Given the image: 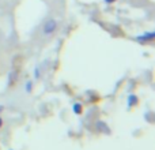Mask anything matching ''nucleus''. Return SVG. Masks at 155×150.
Here are the masks:
<instances>
[{
	"label": "nucleus",
	"mask_w": 155,
	"mask_h": 150,
	"mask_svg": "<svg viewBox=\"0 0 155 150\" xmlns=\"http://www.w3.org/2000/svg\"><path fill=\"white\" fill-rule=\"evenodd\" d=\"M57 26H59V25H57V21H56V19H53V18L46 19V22L44 23V27H42L44 34H45V36L53 34V33L57 30Z\"/></svg>",
	"instance_id": "obj_1"
},
{
	"label": "nucleus",
	"mask_w": 155,
	"mask_h": 150,
	"mask_svg": "<svg viewBox=\"0 0 155 150\" xmlns=\"http://www.w3.org/2000/svg\"><path fill=\"white\" fill-rule=\"evenodd\" d=\"M18 77H19L18 70H14V68H12V70L8 73V78H7V86H8V87L15 86V83L18 82Z\"/></svg>",
	"instance_id": "obj_2"
},
{
	"label": "nucleus",
	"mask_w": 155,
	"mask_h": 150,
	"mask_svg": "<svg viewBox=\"0 0 155 150\" xmlns=\"http://www.w3.org/2000/svg\"><path fill=\"white\" fill-rule=\"evenodd\" d=\"M154 38H155L154 32H147V33H144V34H142V36H137L135 40H136L137 43H140V44H146V43H150V41H153Z\"/></svg>",
	"instance_id": "obj_3"
},
{
	"label": "nucleus",
	"mask_w": 155,
	"mask_h": 150,
	"mask_svg": "<svg viewBox=\"0 0 155 150\" xmlns=\"http://www.w3.org/2000/svg\"><path fill=\"white\" fill-rule=\"evenodd\" d=\"M127 104H128V108L136 107V105L139 104V98H137V96H135V94H129L128 100H127Z\"/></svg>",
	"instance_id": "obj_4"
},
{
	"label": "nucleus",
	"mask_w": 155,
	"mask_h": 150,
	"mask_svg": "<svg viewBox=\"0 0 155 150\" xmlns=\"http://www.w3.org/2000/svg\"><path fill=\"white\" fill-rule=\"evenodd\" d=\"M72 111L75 115H82L83 112V105L80 104V102H75V104L72 105Z\"/></svg>",
	"instance_id": "obj_5"
},
{
	"label": "nucleus",
	"mask_w": 155,
	"mask_h": 150,
	"mask_svg": "<svg viewBox=\"0 0 155 150\" xmlns=\"http://www.w3.org/2000/svg\"><path fill=\"white\" fill-rule=\"evenodd\" d=\"M25 90H26L27 94H31L33 93V82H31V80H27V82L25 83Z\"/></svg>",
	"instance_id": "obj_6"
},
{
	"label": "nucleus",
	"mask_w": 155,
	"mask_h": 150,
	"mask_svg": "<svg viewBox=\"0 0 155 150\" xmlns=\"http://www.w3.org/2000/svg\"><path fill=\"white\" fill-rule=\"evenodd\" d=\"M34 78H35V79H40V78H41V73H40V68H35V70H34Z\"/></svg>",
	"instance_id": "obj_7"
},
{
	"label": "nucleus",
	"mask_w": 155,
	"mask_h": 150,
	"mask_svg": "<svg viewBox=\"0 0 155 150\" xmlns=\"http://www.w3.org/2000/svg\"><path fill=\"white\" fill-rule=\"evenodd\" d=\"M105 3H106V4H112V3H114L116 0H104Z\"/></svg>",
	"instance_id": "obj_8"
},
{
	"label": "nucleus",
	"mask_w": 155,
	"mask_h": 150,
	"mask_svg": "<svg viewBox=\"0 0 155 150\" xmlns=\"http://www.w3.org/2000/svg\"><path fill=\"white\" fill-rule=\"evenodd\" d=\"M4 126V121H3V119H2V116H0V128Z\"/></svg>",
	"instance_id": "obj_9"
},
{
	"label": "nucleus",
	"mask_w": 155,
	"mask_h": 150,
	"mask_svg": "<svg viewBox=\"0 0 155 150\" xmlns=\"http://www.w3.org/2000/svg\"><path fill=\"white\" fill-rule=\"evenodd\" d=\"M3 111H4V105H2V104H0V115H2V112H3Z\"/></svg>",
	"instance_id": "obj_10"
}]
</instances>
